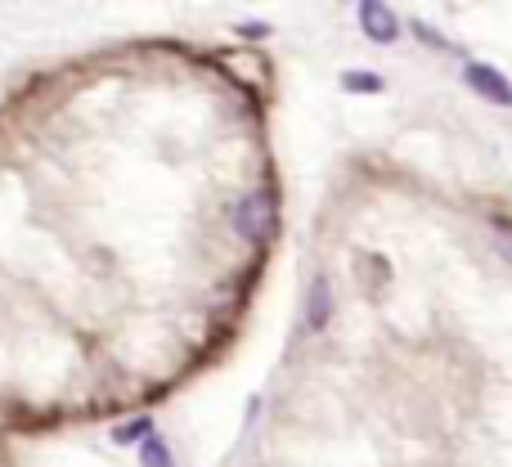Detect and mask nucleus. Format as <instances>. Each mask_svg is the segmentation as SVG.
<instances>
[{
	"instance_id": "obj_4",
	"label": "nucleus",
	"mask_w": 512,
	"mask_h": 467,
	"mask_svg": "<svg viewBox=\"0 0 512 467\" xmlns=\"http://www.w3.org/2000/svg\"><path fill=\"white\" fill-rule=\"evenodd\" d=\"M0 467H23L14 454V445H5V441H0Z\"/></svg>"
},
{
	"instance_id": "obj_1",
	"label": "nucleus",
	"mask_w": 512,
	"mask_h": 467,
	"mask_svg": "<svg viewBox=\"0 0 512 467\" xmlns=\"http://www.w3.org/2000/svg\"><path fill=\"white\" fill-rule=\"evenodd\" d=\"M279 238L270 63L126 36L0 90V441L153 414L230 355Z\"/></svg>"
},
{
	"instance_id": "obj_6",
	"label": "nucleus",
	"mask_w": 512,
	"mask_h": 467,
	"mask_svg": "<svg viewBox=\"0 0 512 467\" xmlns=\"http://www.w3.org/2000/svg\"><path fill=\"white\" fill-rule=\"evenodd\" d=\"M418 36H423V41H432V45H436V50H450V45H445V41H441V36H436V32H432V27H418Z\"/></svg>"
},
{
	"instance_id": "obj_5",
	"label": "nucleus",
	"mask_w": 512,
	"mask_h": 467,
	"mask_svg": "<svg viewBox=\"0 0 512 467\" xmlns=\"http://www.w3.org/2000/svg\"><path fill=\"white\" fill-rule=\"evenodd\" d=\"M351 86L355 90H382V81L378 77H351Z\"/></svg>"
},
{
	"instance_id": "obj_3",
	"label": "nucleus",
	"mask_w": 512,
	"mask_h": 467,
	"mask_svg": "<svg viewBox=\"0 0 512 467\" xmlns=\"http://www.w3.org/2000/svg\"><path fill=\"white\" fill-rule=\"evenodd\" d=\"M364 32L378 36V41H396V18H391L387 5H364Z\"/></svg>"
},
{
	"instance_id": "obj_2",
	"label": "nucleus",
	"mask_w": 512,
	"mask_h": 467,
	"mask_svg": "<svg viewBox=\"0 0 512 467\" xmlns=\"http://www.w3.org/2000/svg\"><path fill=\"white\" fill-rule=\"evenodd\" d=\"M463 77H468V86L477 90L481 99H490V104H499V108H512V86L499 68H490V63H468Z\"/></svg>"
}]
</instances>
